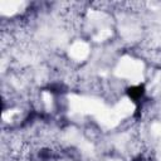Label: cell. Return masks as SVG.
<instances>
[{"label":"cell","instance_id":"6da1fadb","mask_svg":"<svg viewBox=\"0 0 161 161\" xmlns=\"http://www.w3.org/2000/svg\"><path fill=\"white\" fill-rule=\"evenodd\" d=\"M127 94L132 101L138 102V101H141V98L145 94V88H143V86H133V87L128 88Z\"/></svg>","mask_w":161,"mask_h":161}]
</instances>
